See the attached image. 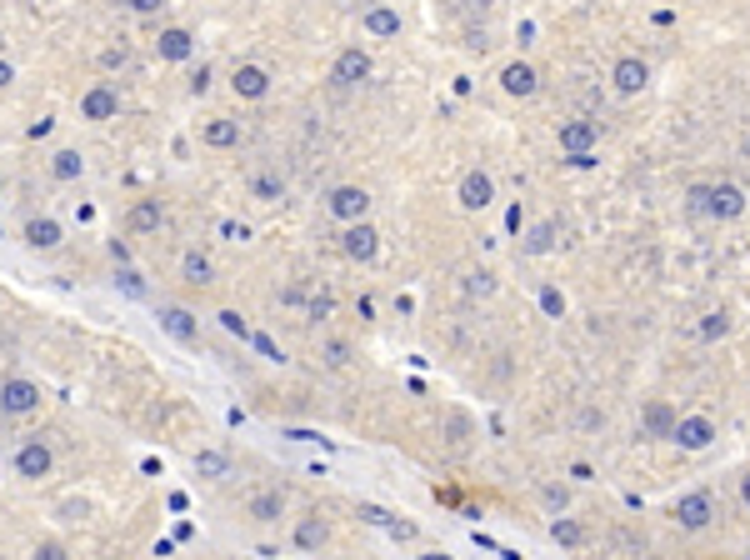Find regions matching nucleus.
Instances as JSON below:
<instances>
[{
    "instance_id": "1",
    "label": "nucleus",
    "mask_w": 750,
    "mask_h": 560,
    "mask_svg": "<svg viewBox=\"0 0 750 560\" xmlns=\"http://www.w3.org/2000/svg\"><path fill=\"white\" fill-rule=\"evenodd\" d=\"M325 210H331L341 226H355V220L370 216V191H361V185H335L331 201H325Z\"/></svg>"
},
{
    "instance_id": "2",
    "label": "nucleus",
    "mask_w": 750,
    "mask_h": 560,
    "mask_svg": "<svg viewBox=\"0 0 750 560\" xmlns=\"http://www.w3.org/2000/svg\"><path fill=\"white\" fill-rule=\"evenodd\" d=\"M51 445L41 441V435H31V441L21 445V451H15V475H21V481H45V475H51Z\"/></svg>"
},
{
    "instance_id": "3",
    "label": "nucleus",
    "mask_w": 750,
    "mask_h": 560,
    "mask_svg": "<svg viewBox=\"0 0 750 560\" xmlns=\"http://www.w3.org/2000/svg\"><path fill=\"white\" fill-rule=\"evenodd\" d=\"M706 216H716V220L745 216V191H740V185H730V181L710 185V191H706Z\"/></svg>"
},
{
    "instance_id": "4",
    "label": "nucleus",
    "mask_w": 750,
    "mask_h": 560,
    "mask_svg": "<svg viewBox=\"0 0 750 560\" xmlns=\"http://www.w3.org/2000/svg\"><path fill=\"white\" fill-rule=\"evenodd\" d=\"M675 520H680V530H706L716 520V500L706 490H690V496L675 500Z\"/></svg>"
},
{
    "instance_id": "5",
    "label": "nucleus",
    "mask_w": 750,
    "mask_h": 560,
    "mask_svg": "<svg viewBox=\"0 0 750 560\" xmlns=\"http://www.w3.org/2000/svg\"><path fill=\"white\" fill-rule=\"evenodd\" d=\"M670 441L680 445V451H710V441H716V425H710L706 415H680L675 420Z\"/></svg>"
},
{
    "instance_id": "6",
    "label": "nucleus",
    "mask_w": 750,
    "mask_h": 560,
    "mask_svg": "<svg viewBox=\"0 0 750 560\" xmlns=\"http://www.w3.org/2000/svg\"><path fill=\"white\" fill-rule=\"evenodd\" d=\"M41 406V386H35V380H5V386H0V410H5V415H31V410Z\"/></svg>"
},
{
    "instance_id": "7",
    "label": "nucleus",
    "mask_w": 750,
    "mask_h": 560,
    "mask_svg": "<svg viewBox=\"0 0 750 560\" xmlns=\"http://www.w3.org/2000/svg\"><path fill=\"white\" fill-rule=\"evenodd\" d=\"M365 76H370V55H365L361 45H345V51L335 55V65H331V80L335 86H361Z\"/></svg>"
},
{
    "instance_id": "8",
    "label": "nucleus",
    "mask_w": 750,
    "mask_h": 560,
    "mask_svg": "<svg viewBox=\"0 0 750 560\" xmlns=\"http://www.w3.org/2000/svg\"><path fill=\"white\" fill-rule=\"evenodd\" d=\"M341 250H345L351 260H361V266H365V260H375V256H380V236H375V226H370V220H355V226L341 236Z\"/></svg>"
},
{
    "instance_id": "9",
    "label": "nucleus",
    "mask_w": 750,
    "mask_h": 560,
    "mask_svg": "<svg viewBox=\"0 0 750 560\" xmlns=\"http://www.w3.org/2000/svg\"><path fill=\"white\" fill-rule=\"evenodd\" d=\"M611 80H615V90H621V96H641V90L651 86V65H645L641 55H625V61H615Z\"/></svg>"
},
{
    "instance_id": "10",
    "label": "nucleus",
    "mask_w": 750,
    "mask_h": 560,
    "mask_svg": "<svg viewBox=\"0 0 750 560\" xmlns=\"http://www.w3.org/2000/svg\"><path fill=\"white\" fill-rule=\"evenodd\" d=\"M120 116V96L110 86H90L80 96V120H116Z\"/></svg>"
},
{
    "instance_id": "11",
    "label": "nucleus",
    "mask_w": 750,
    "mask_h": 560,
    "mask_svg": "<svg viewBox=\"0 0 750 560\" xmlns=\"http://www.w3.org/2000/svg\"><path fill=\"white\" fill-rule=\"evenodd\" d=\"M455 195H461L465 210H485V205L495 201V181L485 171H465L461 175V191H455Z\"/></svg>"
},
{
    "instance_id": "12",
    "label": "nucleus",
    "mask_w": 750,
    "mask_h": 560,
    "mask_svg": "<svg viewBox=\"0 0 750 560\" xmlns=\"http://www.w3.org/2000/svg\"><path fill=\"white\" fill-rule=\"evenodd\" d=\"M595 140H600V130L590 126V120H570V126H560V151H566V155L595 151Z\"/></svg>"
},
{
    "instance_id": "13",
    "label": "nucleus",
    "mask_w": 750,
    "mask_h": 560,
    "mask_svg": "<svg viewBox=\"0 0 750 560\" xmlns=\"http://www.w3.org/2000/svg\"><path fill=\"white\" fill-rule=\"evenodd\" d=\"M230 90H236L240 100H260L270 90V76L260 70V65H236V76H230Z\"/></svg>"
},
{
    "instance_id": "14",
    "label": "nucleus",
    "mask_w": 750,
    "mask_h": 560,
    "mask_svg": "<svg viewBox=\"0 0 750 560\" xmlns=\"http://www.w3.org/2000/svg\"><path fill=\"white\" fill-rule=\"evenodd\" d=\"M155 51H161V61H191L195 55V35L191 31H161V41H155Z\"/></svg>"
},
{
    "instance_id": "15",
    "label": "nucleus",
    "mask_w": 750,
    "mask_h": 560,
    "mask_svg": "<svg viewBox=\"0 0 750 560\" xmlns=\"http://www.w3.org/2000/svg\"><path fill=\"white\" fill-rule=\"evenodd\" d=\"M161 331L191 345V341H195V315L185 311V305H161Z\"/></svg>"
},
{
    "instance_id": "16",
    "label": "nucleus",
    "mask_w": 750,
    "mask_h": 560,
    "mask_svg": "<svg viewBox=\"0 0 750 560\" xmlns=\"http://www.w3.org/2000/svg\"><path fill=\"white\" fill-rule=\"evenodd\" d=\"M161 220H165L161 201H136L130 205V216H126V226L136 230V236H150V230H161Z\"/></svg>"
},
{
    "instance_id": "17",
    "label": "nucleus",
    "mask_w": 750,
    "mask_h": 560,
    "mask_svg": "<svg viewBox=\"0 0 750 560\" xmlns=\"http://www.w3.org/2000/svg\"><path fill=\"white\" fill-rule=\"evenodd\" d=\"M675 420H680V415H675V406H670V400H651V406H645V435H655V441L665 435V441H670Z\"/></svg>"
},
{
    "instance_id": "18",
    "label": "nucleus",
    "mask_w": 750,
    "mask_h": 560,
    "mask_svg": "<svg viewBox=\"0 0 750 560\" xmlns=\"http://www.w3.org/2000/svg\"><path fill=\"white\" fill-rule=\"evenodd\" d=\"M25 246H31V250H55V246H61V220L35 216L31 226H25Z\"/></svg>"
},
{
    "instance_id": "19",
    "label": "nucleus",
    "mask_w": 750,
    "mask_h": 560,
    "mask_svg": "<svg viewBox=\"0 0 750 560\" xmlns=\"http://www.w3.org/2000/svg\"><path fill=\"white\" fill-rule=\"evenodd\" d=\"M501 86H505V96H536V70L520 65V61H511L501 70Z\"/></svg>"
},
{
    "instance_id": "20",
    "label": "nucleus",
    "mask_w": 750,
    "mask_h": 560,
    "mask_svg": "<svg viewBox=\"0 0 750 560\" xmlns=\"http://www.w3.org/2000/svg\"><path fill=\"white\" fill-rule=\"evenodd\" d=\"M361 25H365V35H375V41H390V35H400V15L386 11V5H370Z\"/></svg>"
},
{
    "instance_id": "21",
    "label": "nucleus",
    "mask_w": 750,
    "mask_h": 560,
    "mask_svg": "<svg viewBox=\"0 0 750 560\" xmlns=\"http://www.w3.org/2000/svg\"><path fill=\"white\" fill-rule=\"evenodd\" d=\"M325 540H331V526H325L321 516H305V520L295 526V546H300V550H321Z\"/></svg>"
},
{
    "instance_id": "22",
    "label": "nucleus",
    "mask_w": 750,
    "mask_h": 560,
    "mask_svg": "<svg viewBox=\"0 0 750 560\" xmlns=\"http://www.w3.org/2000/svg\"><path fill=\"white\" fill-rule=\"evenodd\" d=\"M205 145H215V151L240 145V120H211V126H205Z\"/></svg>"
},
{
    "instance_id": "23",
    "label": "nucleus",
    "mask_w": 750,
    "mask_h": 560,
    "mask_svg": "<svg viewBox=\"0 0 750 560\" xmlns=\"http://www.w3.org/2000/svg\"><path fill=\"white\" fill-rule=\"evenodd\" d=\"M195 475H201V481H225V475H230V455L225 451H201L195 455Z\"/></svg>"
},
{
    "instance_id": "24",
    "label": "nucleus",
    "mask_w": 750,
    "mask_h": 560,
    "mask_svg": "<svg viewBox=\"0 0 750 560\" xmlns=\"http://www.w3.org/2000/svg\"><path fill=\"white\" fill-rule=\"evenodd\" d=\"M280 516H286V496L280 490H260L250 500V520H280Z\"/></svg>"
},
{
    "instance_id": "25",
    "label": "nucleus",
    "mask_w": 750,
    "mask_h": 560,
    "mask_svg": "<svg viewBox=\"0 0 750 560\" xmlns=\"http://www.w3.org/2000/svg\"><path fill=\"white\" fill-rule=\"evenodd\" d=\"M80 171H86L80 151H55V161H51V175H55V181H80Z\"/></svg>"
},
{
    "instance_id": "26",
    "label": "nucleus",
    "mask_w": 750,
    "mask_h": 560,
    "mask_svg": "<svg viewBox=\"0 0 750 560\" xmlns=\"http://www.w3.org/2000/svg\"><path fill=\"white\" fill-rule=\"evenodd\" d=\"M250 195H256V201H280L286 185H280L276 175H256V181H250Z\"/></svg>"
},
{
    "instance_id": "27",
    "label": "nucleus",
    "mask_w": 750,
    "mask_h": 560,
    "mask_svg": "<svg viewBox=\"0 0 750 560\" xmlns=\"http://www.w3.org/2000/svg\"><path fill=\"white\" fill-rule=\"evenodd\" d=\"M215 270H211V260L201 256V250H191V256H185V280H195V285H205V280H211Z\"/></svg>"
},
{
    "instance_id": "28",
    "label": "nucleus",
    "mask_w": 750,
    "mask_h": 560,
    "mask_svg": "<svg viewBox=\"0 0 750 560\" xmlns=\"http://www.w3.org/2000/svg\"><path fill=\"white\" fill-rule=\"evenodd\" d=\"M550 246H556V226H536V230H530V240H525V250H530V256H546Z\"/></svg>"
},
{
    "instance_id": "29",
    "label": "nucleus",
    "mask_w": 750,
    "mask_h": 560,
    "mask_svg": "<svg viewBox=\"0 0 750 560\" xmlns=\"http://www.w3.org/2000/svg\"><path fill=\"white\" fill-rule=\"evenodd\" d=\"M550 536H556L560 546H580V540H586V530H580L576 520H556V526H550Z\"/></svg>"
},
{
    "instance_id": "30",
    "label": "nucleus",
    "mask_w": 750,
    "mask_h": 560,
    "mask_svg": "<svg viewBox=\"0 0 750 560\" xmlns=\"http://www.w3.org/2000/svg\"><path fill=\"white\" fill-rule=\"evenodd\" d=\"M465 291H471V295H491L495 291V275H491V270H471V275H465Z\"/></svg>"
},
{
    "instance_id": "31",
    "label": "nucleus",
    "mask_w": 750,
    "mask_h": 560,
    "mask_svg": "<svg viewBox=\"0 0 750 560\" xmlns=\"http://www.w3.org/2000/svg\"><path fill=\"white\" fill-rule=\"evenodd\" d=\"M120 291H126V295H136V301H140V295H145V280H140V270H130V266H120Z\"/></svg>"
},
{
    "instance_id": "32",
    "label": "nucleus",
    "mask_w": 750,
    "mask_h": 560,
    "mask_svg": "<svg viewBox=\"0 0 750 560\" xmlns=\"http://www.w3.org/2000/svg\"><path fill=\"white\" fill-rule=\"evenodd\" d=\"M730 331V321H726V315H706V321H700V341H720V335H726Z\"/></svg>"
},
{
    "instance_id": "33",
    "label": "nucleus",
    "mask_w": 750,
    "mask_h": 560,
    "mask_svg": "<svg viewBox=\"0 0 750 560\" xmlns=\"http://www.w3.org/2000/svg\"><path fill=\"white\" fill-rule=\"evenodd\" d=\"M325 366H335V370L351 366V345L345 341H325Z\"/></svg>"
},
{
    "instance_id": "34",
    "label": "nucleus",
    "mask_w": 750,
    "mask_h": 560,
    "mask_svg": "<svg viewBox=\"0 0 750 560\" xmlns=\"http://www.w3.org/2000/svg\"><path fill=\"white\" fill-rule=\"evenodd\" d=\"M31 560H70V555H65V546H61V540H41Z\"/></svg>"
},
{
    "instance_id": "35",
    "label": "nucleus",
    "mask_w": 750,
    "mask_h": 560,
    "mask_svg": "<svg viewBox=\"0 0 750 560\" xmlns=\"http://www.w3.org/2000/svg\"><path fill=\"white\" fill-rule=\"evenodd\" d=\"M250 345H256V350H260L266 360H286V350H280V345L270 341V335H250Z\"/></svg>"
},
{
    "instance_id": "36",
    "label": "nucleus",
    "mask_w": 750,
    "mask_h": 560,
    "mask_svg": "<svg viewBox=\"0 0 750 560\" xmlns=\"http://www.w3.org/2000/svg\"><path fill=\"white\" fill-rule=\"evenodd\" d=\"M220 325H225V331H230V335H240V341H246V315H240V311H220Z\"/></svg>"
},
{
    "instance_id": "37",
    "label": "nucleus",
    "mask_w": 750,
    "mask_h": 560,
    "mask_svg": "<svg viewBox=\"0 0 750 560\" xmlns=\"http://www.w3.org/2000/svg\"><path fill=\"white\" fill-rule=\"evenodd\" d=\"M126 5H130V11H136V15H155V11H161V5H165V0H126Z\"/></svg>"
},
{
    "instance_id": "38",
    "label": "nucleus",
    "mask_w": 750,
    "mask_h": 560,
    "mask_svg": "<svg viewBox=\"0 0 750 560\" xmlns=\"http://www.w3.org/2000/svg\"><path fill=\"white\" fill-rule=\"evenodd\" d=\"M191 90H195V96H205V90H211V70H205V65L191 76Z\"/></svg>"
},
{
    "instance_id": "39",
    "label": "nucleus",
    "mask_w": 750,
    "mask_h": 560,
    "mask_svg": "<svg viewBox=\"0 0 750 560\" xmlns=\"http://www.w3.org/2000/svg\"><path fill=\"white\" fill-rule=\"evenodd\" d=\"M110 260H116V266H130V246L126 240H110Z\"/></svg>"
},
{
    "instance_id": "40",
    "label": "nucleus",
    "mask_w": 750,
    "mask_h": 560,
    "mask_svg": "<svg viewBox=\"0 0 750 560\" xmlns=\"http://www.w3.org/2000/svg\"><path fill=\"white\" fill-rule=\"evenodd\" d=\"M540 305H546V311H550V315H560V311H566V301H560V295H556V291H540Z\"/></svg>"
},
{
    "instance_id": "41",
    "label": "nucleus",
    "mask_w": 750,
    "mask_h": 560,
    "mask_svg": "<svg viewBox=\"0 0 750 560\" xmlns=\"http://www.w3.org/2000/svg\"><path fill=\"white\" fill-rule=\"evenodd\" d=\"M706 191L710 185H690V210H706Z\"/></svg>"
},
{
    "instance_id": "42",
    "label": "nucleus",
    "mask_w": 750,
    "mask_h": 560,
    "mask_svg": "<svg viewBox=\"0 0 750 560\" xmlns=\"http://www.w3.org/2000/svg\"><path fill=\"white\" fill-rule=\"evenodd\" d=\"M11 80H15V70H11V61H0V90L11 86Z\"/></svg>"
},
{
    "instance_id": "43",
    "label": "nucleus",
    "mask_w": 750,
    "mask_h": 560,
    "mask_svg": "<svg viewBox=\"0 0 750 560\" xmlns=\"http://www.w3.org/2000/svg\"><path fill=\"white\" fill-rule=\"evenodd\" d=\"M740 500H745V510H750V471H745V481H740Z\"/></svg>"
},
{
    "instance_id": "44",
    "label": "nucleus",
    "mask_w": 750,
    "mask_h": 560,
    "mask_svg": "<svg viewBox=\"0 0 750 560\" xmlns=\"http://www.w3.org/2000/svg\"><path fill=\"white\" fill-rule=\"evenodd\" d=\"M420 560H450V555H445V550H426Z\"/></svg>"
},
{
    "instance_id": "45",
    "label": "nucleus",
    "mask_w": 750,
    "mask_h": 560,
    "mask_svg": "<svg viewBox=\"0 0 750 560\" xmlns=\"http://www.w3.org/2000/svg\"><path fill=\"white\" fill-rule=\"evenodd\" d=\"M745 155H750V135H745Z\"/></svg>"
},
{
    "instance_id": "46",
    "label": "nucleus",
    "mask_w": 750,
    "mask_h": 560,
    "mask_svg": "<svg viewBox=\"0 0 750 560\" xmlns=\"http://www.w3.org/2000/svg\"><path fill=\"white\" fill-rule=\"evenodd\" d=\"M106 560H120V555H106Z\"/></svg>"
}]
</instances>
